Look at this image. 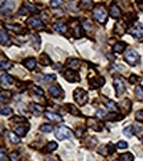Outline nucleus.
<instances>
[{
	"mask_svg": "<svg viewBox=\"0 0 143 161\" xmlns=\"http://www.w3.org/2000/svg\"><path fill=\"white\" fill-rule=\"evenodd\" d=\"M73 96H74V100L77 102V105H79V106H85L86 103H88V100H89L88 93H86L84 89H81V87H78V89L74 90Z\"/></svg>",
	"mask_w": 143,
	"mask_h": 161,
	"instance_id": "f257e3e1",
	"label": "nucleus"
},
{
	"mask_svg": "<svg viewBox=\"0 0 143 161\" xmlns=\"http://www.w3.org/2000/svg\"><path fill=\"white\" fill-rule=\"evenodd\" d=\"M93 16H94V19L97 20L98 23H101V24H105V23L107 21V12H106V9L104 7H95L94 11H93Z\"/></svg>",
	"mask_w": 143,
	"mask_h": 161,
	"instance_id": "f03ea898",
	"label": "nucleus"
},
{
	"mask_svg": "<svg viewBox=\"0 0 143 161\" xmlns=\"http://www.w3.org/2000/svg\"><path fill=\"white\" fill-rule=\"evenodd\" d=\"M125 59L127 61L130 65H137L141 61V57L134 49H127L125 52Z\"/></svg>",
	"mask_w": 143,
	"mask_h": 161,
	"instance_id": "7ed1b4c3",
	"label": "nucleus"
},
{
	"mask_svg": "<svg viewBox=\"0 0 143 161\" xmlns=\"http://www.w3.org/2000/svg\"><path fill=\"white\" fill-rule=\"evenodd\" d=\"M56 137L58 140H65V139H70L72 137V131L65 126H60L56 128V132H54Z\"/></svg>",
	"mask_w": 143,
	"mask_h": 161,
	"instance_id": "20e7f679",
	"label": "nucleus"
},
{
	"mask_svg": "<svg viewBox=\"0 0 143 161\" xmlns=\"http://www.w3.org/2000/svg\"><path fill=\"white\" fill-rule=\"evenodd\" d=\"M114 87H115V90H117V95H122V94L125 93V90H126V85H125V82H123V79L121 78V77H115L114 78Z\"/></svg>",
	"mask_w": 143,
	"mask_h": 161,
	"instance_id": "39448f33",
	"label": "nucleus"
},
{
	"mask_svg": "<svg viewBox=\"0 0 143 161\" xmlns=\"http://www.w3.org/2000/svg\"><path fill=\"white\" fill-rule=\"evenodd\" d=\"M64 77L68 82H78L79 80V75L76 70H70V69L66 70V71L64 73Z\"/></svg>",
	"mask_w": 143,
	"mask_h": 161,
	"instance_id": "423d86ee",
	"label": "nucleus"
},
{
	"mask_svg": "<svg viewBox=\"0 0 143 161\" xmlns=\"http://www.w3.org/2000/svg\"><path fill=\"white\" fill-rule=\"evenodd\" d=\"M26 24H28L29 26H32V28H35V29H42L44 28V24H42V21L39 17H29L28 20H26Z\"/></svg>",
	"mask_w": 143,
	"mask_h": 161,
	"instance_id": "0eeeda50",
	"label": "nucleus"
},
{
	"mask_svg": "<svg viewBox=\"0 0 143 161\" xmlns=\"http://www.w3.org/2000/svg\"><path fill=\"white\" fill-rule=\"evenodd\" d=\"M130 35L131 36H134L137 40H142L143 38V26L142 25H135V26H132V28L130 29Z\"/></svg>",
	"mask_w": 143,
	"mask_h": 161,
	"instance_id": "6e6552de",
	"label": "nucleus"
},
{
	"mask_svg": "<svg viewBox=\"0 0 143 161\" xmlns=\"http://www.w3.org/2000/svg\"><path fill=\"white\" fill-rule=\"evenodd\" d=\"M89 85H90L92 89H99V87H102L105 85V79L102 78V77H95V78L90 79Z\"/></svg>",
	"mask_w": 143,
	"mask_h": 161,
	"instance_id": "1a4fd4ad",
	"label": "nucleus"
},
{
	"mask_svg": "<svg viewBox=\"0 0 143 161\" xmlns=\"http://www.w3.org/2000/svg\"><path fill=\"white\" fill-rule=\"evenodd\" d=\"M49 94H51L52 96H54V98H60V96H62V89L60 85H52L49 86Z\"/></svg>",
	"mask_w": 143,
	"mask_h": 161,
	"instance_id": "9d476101",
	"label": "nucleus"
},
{
	"mask_svg": "<svg viewBox=\"0 0 143 161\" xmlns=\"http://www.w3.org/2000/svg\"><path fill=\"white\" fill-rule=\"evenodd\" d=\"M53 29H54L56 32L61 33V35H65V33L68 32V26H66V24H65V23H62V21L54 23V25H53Z\"/></svg>",
	"mask_w": 143,
	"mask_h": 161,
	"instance_id": "9b49d317",
	"label": "nucleus"
},
{
	"mask_svg": "<svg viewBox=\"0 0 143 161\" xmlns=\"http://www.w3.org/2000/svg\"><path fill=\"white\" fill-rule=\"evenodd\" d=\"M28 129H29V127H26L25 124H19V126H16V128H15V133L19 137H23V136L26 135Z\"/></svg>",
	"mask_w": 143,
	"mask_h": 161,
	"instance_id": "f8f14e48",
	"label": "nucleus"
},
{
	"mask_svg": "<svg viewBox=\"0 0 143 161\" xmlns=\"http://www.w3.org/2000/svg\"><path fill=\"white\" fill-rule=\"evenodd\" d=\"M79 65H81V62H79V59H77V58H69L68 62H66V66L70 70H76V71H77V69L79 68Z\"/></svg>",
	"mask_w": 143,
	"mask_h": 161,
	"instance_id": "ddd939ff",
	"label": "nucleus"
},
{
	"mask_svg": "<svg viewBox=\"0 0 143 161\" xmlns=\"http://www.w3.org/2000/svg\"><path fill=\"white\" fill-rule=\"evenodd\" d=\"M45 118L46 119H49L51 122H56V123H58V122H61L62 118L60 115H57V114H54V112H52V111H45Z\"/></svg>",
	"mask_w": 143,
	"mask_h": 161,
	"instance_id": "4468645a",
	"label": "nucleus"
},
{
	"mask_svg": "<svg viewBox=\"0 0 143 161\" xmlns=\"http://www.w3.org/2000/svg\"><path fill=\"white\" fill-rule=\"evenodd\" d=\"M102 100H104V103H105V106L107 107L109 110H110L111 112H118V106L115 105L113 100L110 99H107V98H102Z\"/></svg>",
	"mask_w": 143,
	"mask_h": 161,
	"instance_id": "2eb2a0df",
	"label": "nucleus"
},
{
	"mask_svg": "<svg viewBox=\"0 0 143 161\" xmlns=\"http://www.w3.org/2000/svg\"><path fill=\"white\" fill-rule=\"evenodd\" d=\"M110 15L114 19H119L122 16V12H121V9H119V7L117 4H111L110 5Z\"/></svg>",
	"mask_w": 143,
	"mask_h": 161,
	"instance_id": "dca6fc26",
	"label": "nucleus"
},
{
	"mask_svg": "<svg viewBox=\"0 0 143 161\" xmlns=\"http://www.w3.org/2000/svg\"><path fill=\"white\" fill-rule=\"evenodd\" d=\"M28 110L33 114V115H40V114L42 112V107L36 105V103H31V105L28 106Z\"/></svg>",
	"mask_w": 143,
	"mask_h": 161,
	"instance_id": "f3484780",
	"label": "nucleus"
},
{
	"mask_svg": "<svg viewBox=\"0 0 143 161\" xmlns=\"http://www.w3.org/2000/svg\"><path fill=\"white\" fill-rule=\"evenodd\" d=\"M7 28L11 29V31H13L15 33H19V35H24L25 33V29L21 28V25H16V24H7Z\"/></svg>",
	"mask_w": 143,
	"mask_h": 161,
	"instance_id": "a211bd4d",
	"label": "nucleus"
},
{
	"mask_svg": "<svg viewBox=\"0 0 143 161\" xmlns=\"http://www.w3.org/2000/svg\"><path fill=\"white\" fill-rule=\"evenodd\" d=\"M23 65H24L28 70H35L36 69V65H37V62H36L35 58H28V59H24Z\"/></svg>",
	"mask_w": 143,
	"mask_h": 161,
	"instance_id": "6ab92c4d",
	"label": "nucleus"
},
{
	"mask_svg": "<svg viewBox=\"0 0 143 161\" xmlns=\"http://www.w3.org/2000/svg\"><path fill=\"white\" fill-rule=\"evenodd\" d=\"M13 2H2V15H5V12H9L13 9Z\"/></svg>",
	"mask_w": 143,
	"mask_h": 161,
	"instance_id": "aec40b11",
	"label": "nucleus"
},
{
	"mask_svg": "<svg viewBox=\"0 0 143 161\" xmlns=\"http://www.w3.org/2000/svg\"><path fill=\"white\" fill-rule=\"evenodd\" d=\"M2 83L3 85H12L13 78L9 74H7L5 71H2Z\"/></svg>",
	"mask_w": 143,
	"mask_h": 161,
	"instance_id": "412c9836",
	"label": "nucleus"
},
{
	"mask_svg": "<svg viewBox=\"0 0 143 161\" xmlns=\"http://www.w3.org/2000/svg\"><path fill=\"white\" fill-rule=\"evenodd\" d=\"M0 36H2V38H0V41H2V45H7V44L9 42V37L8 35H7L5 29L2 26V29H0Z\"/></svg>",
	"mask_w": 143,
	"mask_h": 161,
	"instance_id": "4be33fe9",
	"label": "nucleus"
},
{
	"mask_svg": "<svg viewBox=\"0 0 143 161\" xmlns=\"http://www.w3.org/2000/svg\"><path fill=\"white\" fill-rule=\"evenodd\" d=\"M40 63L41 65H44V66H48V65H52V61H51V58H49L46 54H41L40 56Z\"/></svg>",
	"mask_w": 143,
	"mask_h": 161,
	"instance_id": "5701e85b",
	"label": "nucleus"
},
{
	"mask_svg": "<svg viewBox=\"0 0 143 161\" xmlns=\"http://www.w3.org/2000/svg\"><path fill=\"white\" fill-rule=\"evenodd\" d=\"M125 46H126L125 42H117L114 46H113V50H114L115 53H123Z\"/></svg>",
	"mask_w": 143,
	"mask_h": 161,
	"instance_id": "b1692460",
	"label": "nucleus"
},
{
	"mask_svg": "<svg viewBox=\"0 0 143 161\" xmlns=\"http://www.w3.org/2000/svg\"><path fill=\"white\" fill-rule=\"evenodd\" d=\"M8 139H9V141L13 143V144H17L20 143V137L16 135L15 132H8Z\"/></svg>",
	"mask_w": 143,
	"mask_h": 161,
	"instance_id": "393cba45",
	"label": "nucleus"
},
{
	"mask_svg": "<svg viewBox=\"0 0 143 161\" xmlns=\"http://www.w3.org/2000/svg\"><path fill=\"white\" fill-rule=\"evenodd\" d=\"M66 108H68V110H69V112L73 114V115H76V116H81V112L78 111L77 107H74L73 105H66Z\"/></svg>",
	"mask_w": 143,
	"mask_h": 161,
	"instance_id": "a878e982",
	"label": "nucleus"
},
{
	"mask_svg": "<svg viewBox=\"0 0 143 161\" xmlns=\"http://www.w3.org/2000/svg\"><path fill=\"white\" fill-rule=\"evenodd\" d=\"M121 161H134V155L130 152H126L121 155Z\"/></svg>",
	"mask_w": 143,
	"mask_h": 161,
	"instance_id": "bb28decb",
	"label": "nucleus"
},
{
	"mask_svg": "<svg viewBox=\"0 0 143 161\" xmlns=\"http://www.w3.org/2000/svg\"><path fill=\"white\" fill-rule=\"evenodd\" d=\"M52 131H53V128L51 124H42V126H40V132H42V133H49V132H52Z\"/></svg>",
	"mask_w": 143,
	"mask_h": 161,
	"instance_id": "cd10ccee",
	"label": "nucleus"
},
{
	"mask_svg": "<svg viewBox=\"0 0 143 161\" xmlns=\"http://www.w3.org/2000/svg\"><path fill=\"white\" fill-rule=\"evenodd\" d=\"M56 149H57V143H54V141H49L45 147L46 152H53V150H56Z\"/></svg>",
	"mask_w": 143,
	"mask_h": 161,
	"instance_id": "c85d7f7f",
	"label": "nucleus"
},
{
	"mask_svg": "<svg viewBox=\"0 0 143 161\" xmlns=\"http://www.w3.org/2000/svg\"><path fill=\"white\" fill-rule=\"evenodd\" d=\"M95 115H97V118H101V119H106L107 118V111L106 110H97V112H95Z\"/></svg>",
	"mask_w": 143,
	"mask_h": 161,
	"instance_id": "c756f323",
	"label": "nucleus"
},
{
	"mask_svg": "<svg viewBox=\"0 0 143 161\" xmlns=\"http://www.w3.org/2000/svg\"><path fill=\"white\" fill-rule=\"evenodd\" d=\"M24 8L26 9V11H29V12H37V7L33 5L32 3H25Z\"/></svg>",
	"mask_w": 143,
	"mask_h": 161,
	"instance_id": "7c9ffc66",
	"label": "nucleus"
},
{
	"mask_svg": "<svg viewBox=\"0 0 143 161\" xmlns=\"http://www.w3.org/2000/svg\"><path fill=\"white\" fill-rule=\"evenodd\" d=\"M2 115L3 116H11L12 115V108L11 107H2Z\"/></svg>",
	"mask_w": 143,
	"mask_h": 161,
	"instance_id": "2f4dec72",
	"label": "nucleus"
},
{
	"mask_svg": "<svg viewBox=\"0 0 143 161\" xmlns=\"http://www.w3.org/2000/svg\"><path fill=\"white\" fill-rule=\"evenodd\" d=\"M135 95L138 99H143V86H138L135 89Z\"/></svg>",
	"mask_w": 143,
	"mask_h": 161,
	"instance_id": "473e14b6",
	"label": "nucleus"
},
{
	"mask_svg": "<svg viewBox=\"0 0 143 161\" xmlns=\"http://www.w3.org/2000/svg\"><path fill=\"white\" fill-rule=\"evenodd\" d=\"M98 153H99V155H104V156L109 155V153H110V150H109V147H107V145L101 147V148L98 149Z\"/></svg>",
	"mask_w": 143,
	"mask_h": 161,
	"instance_id": "72a5a7b5",
	"label": "nucleus"
},
{
	"mask_svg": "<svg viewBox=\"0 0 143 161\" xmlns=\"http://www.w3.org/2000/svg\"><path fill=\"white\" fill-rule=\"evenodd\" d=\"M117 148L118 149H127L129 148V144H127V141L121 140V141H118V144H117Z\"/></svg>",
	"mask_w": 143,
	"mask_h": 161,
	"instance_id": "f704fd0d",
	"label": "nucleus"
},
{
	"mask_svg": "<svg viewBox=\"0 0 143 161\" xmlns=\"http://www.w3.org/2000/svg\"><path fill=\"white\" fill-rule=\"evenodd\" d=\"M73 29H74V33H73V35H74V37L76 38H79V37H81V33H79V31H81V26H79V25H74V26H73Z\"/></svg>",
	"mask_w": 143,
	"mask_h": 161,
	"instance_id": "c9c22d12",
	"label": "nucleus"
},
{
	"mask_svg": "<svg viewBox=\"0 0 143 161\" xmlns=\"http://www.w3.org/2000/svg\"><path fill=\"white\" fill-rule=\"evenodd\" d=\"M89 124H90V127H93V128H94L95 131H99V129H102V127H104V126H102V124H101V126H98V124H97V122H95V120H90V122H89Z\"/></svg>",
	"mask_w": 143,
	"mask_h": 161,
	"instance_id": "e433bc0d",
	"label": "nucleus"
},
{
	"mask_svg": "<svg viewBox=\"0 0 143 161\" xmlns=\"http://www.w3.org/2000/svg\"><path fill=\"white\" fill-rule=\"evenodd\" d=\"M132 129H134V127H132V126H129V127H126V128L123 129V133H125V135L127 136V137H131V136H132V133H131Z\"/></svg>",
	"mask_w": 143,
	"mask_h": 161,
	"instance_id": "4c0bfd02",
	"label": "nucleus"
},
{
	"mask_svg": "<svg viewBox=\"0 0 143 161\" xmlns=\"http://www.w3.org/2000/svg\"><path fill=\"white\" fill-rule=\"evenodd\" d=\"M135 119H137V122L143 123V110H139V111H137V114H135Z\"/></svg>",
	"mask_w": 143,
	"mask_h": 161,
	"instance_id": "58836bf2",
	"label": "nucleus"
},
{
	"mask_svg": "<svg viewBox=\"0 0 143 161\" xmlns=\"http://www.w3.org/2000/svg\"><path fill=\"white\" fill-rule=\"evenodd\" d=\"M82 25H84V28L88 29V31H90V29L93 28V24L89 21V20H84V21H82Z\"/></svg>",
	"mask_w": 143,
	"mask_h": 161,
	"instance_id": "ea45409f",
	"label": "nucleus"
},
{
	"mask_svg": "<svg viewBox=\"0 0 143 161\" xmlns=\"http://www.w3.org/2000/svg\"><path fill=\"white\" fill-rule=\"evenodd\" d=\"M11 66H12V63L11 62H8V61H4V59H2V69L3 70H5V69H9V68H11Z\"/></svg>",
	"mask_w": 143,
	"mask_h": 161,
	"instance_id": "a19ab883",
	"label": "nucleus"
},
{
	"mask_svg": "<svg viewBox=\"0 0 143 161\" xmlns=\"http://www.w3.org/2000/svg\"><path fill=\"white\" fill-rule=\"evenodd\" d=\"M9 160H11V161H20L19 156H17V153H16V152H11V153H9Z\"/></svg>",
	"mask_w": 143,
	"mask_h": 161,
	"instance_id": "79ce46f5",
	"label": "nucleus"
},
{
	"mask_svg": "<svg viewBox=\"0 0 143 161\" xmlns=\"http://www.w3.org/2000/svg\"><path fill=\"white\" fill-rule=\"evenodd\" d=\"M8 98H9L8 94H7L5 91H2V103H5L7 100H8Z\"/></svg>",
	"mask_w": 143,
	"mask_h": 161,
	"instance_id": "37998d69",
	"label": "nucleus"
},
{
	"mask_svg": "<svg viewBox=\"0 0 143 161\" xmlns=\"http://www.w3.org/2000/svg\"><path fill=\"white\" fill-rule=\"evenodd\" d=\"M42 78H44V82H49V80H54L56 77L53 74H51V75H44Z\"/></svg>",
	"mask_w": 143,
	"mask_h": 161,
	"instance_id": "c03bdc74",
	"label": "nucleus"
},
{
	"mask_svg": "<svg viewBox=\"0 0 143 161\" xmlns=\"http://www.w3.org/2000/svg\"><path fill=\"white\" fill-rule=\"evenodd\" d=\"M33 90H35V93H36V94H39V95H40V96H42V95H44V91H42V90H41V89H40V87H37V86H35V87H33Z\"/></svg>",
	"mask_w": 143,
	"mask_h": 161,
	"instance_id": "a18cd8bd",
	"label": "nucleus"
},
{
	"mask_svg": "<svg viewBox=\"0 0 143 161\" xmlns=\"http://www.w3.org/2000/svg\"><path fill=\"white\" fill-rule=\"evenodd\" d=\"M62 4V2H58V0H53V2H51V5L53 7V8H56V7H60Z\"/></svg>",
	"mask_w": 143,
	"mask_h": 161,
	"instance_id": "49530a36",
	"label": "nucleus"
},
{
	"mask_svg": "<svg viewBox=\"0 0 143 161\" xmlns=\"http://www.w3.org/2000/svg\"><path fill=\"white\" fill-rule=\"evenodd\" d=\"M0 156H2V161H5V149H4V148H2Z\"/></svg>",
	"mask_w": 143,
	"mask_h": 161,
	"instance_id": "de8ad7c7",
	"label": "nucleus"
},
{
	"mask_svg": "<svg viewBox=\"0 0 143 161\" xmlns=\"http://www.w3.org/2000/svg\"><path fill=\"white\" fill-rule=\"evenodd\" d=\"M45 160H46V161H60V160L57 159V157H53V156H49V157H46Z\"/></svg>",
	"mask_w": 143,
	"mask_h": 161,
	"instance_id": "09e8293b",
	"label": "nucleus"
},
{
	"mask_svg": "<svg viewBox=\"0 0 143 161\" xmlns=\"http://www.w3.org/2000/svg\"><path fill=\"white\" fill-rule=\"evenodd\" d=\"M76 135H77L78 137H81L82 135H84V129H82V128H78V129H77V133H76Z\"/></svg>",
	"mask_w": 143,
	"mask_h": 161,
	"instance_id": "8fccbe9b",
	"label": "nucleus"
},
{
	"mask_svg": "<svg viewBox=\"0 0 143 161\" xmlns=\"http://www.w3.org/2000/svg\"><path fill=\"white\" fill-rule=\"evenodd\" d=\"M19 13H20L21 16H25V15H26V9H25V8H20V9H19Z\"/></svg>",
	"mask_w": 143,
	"mask_h": 161,
	"instance_id": "3c124183",
	"label": "nucleus"
},
{
	"mask_svg": "<svg viewBox=\"0 0 143 161\" xmlns=\"http://www.w3.org/2000/svg\"><path fill=\"white\" fill-rule=\"evenodd\" d=\"M130 80H131V82H134V80H135V82H138V80H141V79H139V78H138V77H137V75H131V78H130Z\"/></svg>",
	"mask_w": 143,
	"mask_h": 161,
	"instance_id": "603ef678",
	"label": "nucleus"
},
{
	"mask_svg": "<svg viewBox=\"0 0 143 161\" xmlns=\"http://www.w3.org/2000/svg\"><path fill=\"white\" fill-rule=\"evenodd\" d=\"M81 4L84 5V7H89V5L92 4V2H81Z\"/></svg>",
	"mask_w": 143,
	"mask_h": 161,
	"instance_id": "864d4df0",
	"label": "nucleus"
},
{
	"mask_svg": "<svg viewBox=\"0 0 143 161\" xmlns=\"http://www.w3.org/2000/svg\"><path fill=\"white\" fill-rule=\"evenodd\" d=\"M142 141H143V137H142Z\"/></svg>",
	"mask_w": 143,
	"mask_h": 161,
	"instance_id": "5fc2aeb1",
	"label": "nucleus"
},
{
	"mask_svg": "<svg viewBox=\"0 0 143 161\" xmlns=\"http://www.w3.org/2000/svg\"><path fill=\"white\" fill-rule=\"evenodd\" d=\"M114 161H118V160H114Z\"/></svg>",
	"mask_w": 143,
	"mask_h": 161,
	"instance_id": "6e6d98bb",
	"label": "nucleus"
}]
</instances>
